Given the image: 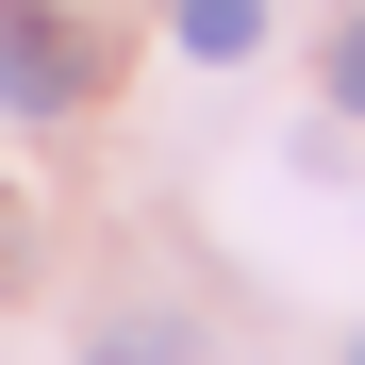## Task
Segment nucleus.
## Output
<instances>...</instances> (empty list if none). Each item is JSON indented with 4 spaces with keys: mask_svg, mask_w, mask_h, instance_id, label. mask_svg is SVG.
Returning <instances> with one entry per match:
<instances>
[{
    "mask_svg": "<svg viewBox=\"0 0 365 365\" xmlns=\"http://www.w3.org/2000/svg\"><path fill=\"white\" fill-rule=\"evenodd\" d=\"M166 34L200 50V67H250L266 50V0H166Z\"/></svg>",
    "mask_w": 365,
    "mask_h": 365,
    "instance_id": "obj_2",
    "label": "nucleus"
},
{
    "mask_svg": "<svg viewBox=\"0 0 365 365\" xmlns=\"http://www.w3.org/2000/svg\"><path fill=\"white\" fill-rule=\"evenodd\" d=\"M100 365H182V316H116V332H100Z\"/></svg>",
    "mask_w": 365,
    "mask_h": 365,
    "instance_id": "obj_3",
    "label": "nucleus"
},
{
    "mask_svg": "<svg viewBox=\"0 0 365 365\" xmlns=\"http://www.w3.org/2000/svg\"><path fill=\"white\" fill-rule=\"evenodd\" d=\"M83 83H100V50L50 17V0H0V116H67Z\"/></svg>",
    "mask_w": 365,
    "mask_h": 365,
    "instance_id": "obj_1",
    "label": "nucleus"
},
{
    "mask_svg": "<svg viewBox=\"0 0 365 365\" xmlns=\"http://www.w3.org/2000/svg\"><path fill=\"white\" fill-rule=\"evenodd\" d=\"M332 116H365V17L332 34Z\"/></svg>",
    "mask_w": 365,
    "mask_h": 365,
    "instance_id": "obj_4",
    "label": "nucleus"
}]
</instances>
